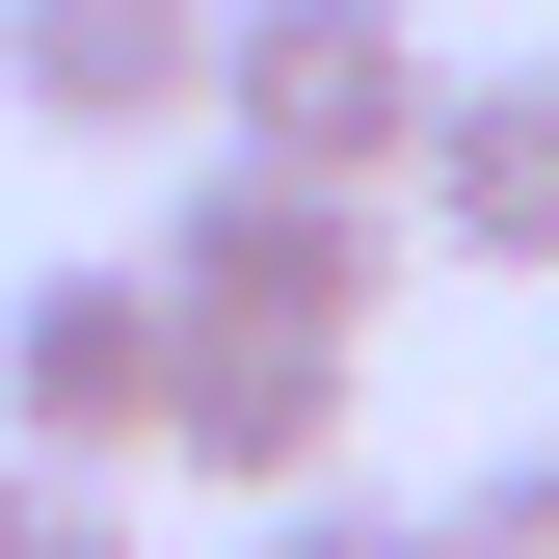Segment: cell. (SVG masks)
<instances>
[{
    "instance_id": "3957f363",
    "label": "cell",
    "mask_w": 559,
    "mask_h": 559,
    "mask_svg": "<svg viewBox=\"0 0 559 559\" xmlns=\"http://www.w3.org/2000/svg\"><path fill=\"white\" fill-rule=\"evenodd\" d=\"M346 373L373 346H320V320H160V479H214V507L346 479Z\"/></svg>"
},
{
    "instance_id": "277c9868",
    "label": "cell",
    "mask_w": 559,
    "mask_h": 559,
    "mask_svg": "<svg viewBox=\"0 0 559 559\" xmlns=\"http://www.w3.org/2000/svg\"><path fill=\"white\" fill-rule=\"evenodd\" d=\"M0 453H53V479L160 453V294H133V266H27V294H0Z\"/></svg>"
},
{
    "instance_id": "6da1fadb",
    "label": "cell",
    "mask_w": 559,
    "mask_h": 559,
    "mask_svg": "<svg viewBox=\"0 0 559 559\" xmlns=\"http://www.w3.org/2000/svg\"><path fill=\"white\" fill-rule=\"evenodd\" d=\"M427 81L453 53L400 27V0H214V160H294V187H373L400 214V133H427Z\"/></svg>"
},
{
    "instance_id": "8992f818",
    "label": "cell",
    "mask_w": 559,
    "mask_h": 559,
    "mask_svg": "<svg viewBox=\"0 0 559 559\" xmlns=\"http://www.w3.org/2000/svg\"><path fill=\"white\" fill-rule=\"evenodd\" d=\"M400 214H427L453 266H533V294H559V53H507V81H427V133H400Z\"/></svg>"
},
{
    "instance_id": "9c48e42d",
    "label": "cell",
    "mask_w": 559,
    "mask_h": 559,
    "mask_svg": "<svg viewBox=\"0 0 559 559\" xmlns=\"http://www.w3.org/2000/svg\"><path fill=\"white\" fill-rule=\"evenodd\" d=\"M0 559H133L107 479H53V453H0Z\"/></svg>"
},
{
    "instance_id": "52a82bcc",
    "label": "cell",
    "mask_w": 559,
    "mask_h": 559,
    "mask_svg": "<svg viewBox=\"0 0 559 559\" xmlns=\"http://www.w3.org/2000/svg\"><path fill=\"white\" fill-rule=\"evenodd\" d=\"M240 559H427L400 479H294V507H240Z\"/></svg>"
},
{
    "instance_id": "5b68a950",
    "label": "cell",
    "mask_w": 559,
    "mask_h": 559,
    "mask_svg": "<svg viewBox=\"0 0 559 559\" xmlns=\"http://www.w3.org/2000/svg\"><path fill=\"white\" fill-rule=\"evenodd\" d=\"M0 107L53 160H133V133L214 107V0H0Z\"/></svg>"
},
{
    "instance_id": "ba28073f",
    "label": "cell",
    "mask_w": 559,
    "mask_h": 559,
    "mask_svg": "<svg viewBox=\"0 0 559 559\" xmlns=\"http://www.w3.org/2000/svg\"><path fill=\"white\" fill-rule=\"evenodd\" d=\"M427 559H559V453H479L453 507H427Z\"/></svg>"
},
{
    "instance_id": "7a4b0ae2",
    "label": "cell",
    "mask_w": 559,
    "mask_h": 559,
    "mask_svg": "<svg viewBox=\"0 0 559 559\" xmlns=\"http://www.w3.org/2000/svg\"><path fill=\"white\" fill-rule=\"evenodd\" d=\"M133 294H160V320H320V346H373L400 214H373V187H294V160H187V214H160Z\"/></svg>"
}]
</instances>
